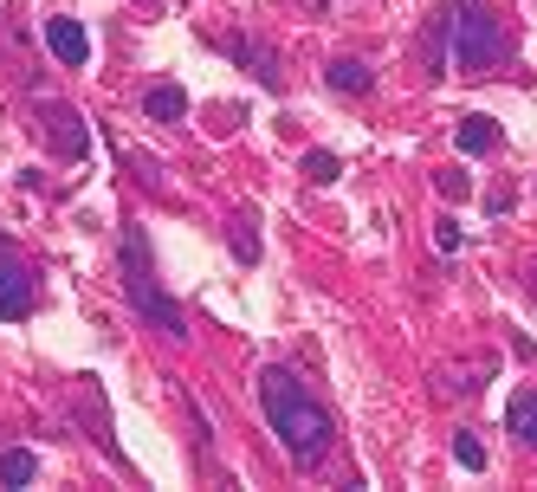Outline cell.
Returning <instances> with one entry per match:
<instances>
[{"label": "cell", "mask_w": 537, "mask_h": 492, "mask_svg": "<svg viewBox=\"0 0 537 492\" xmlns=\"http://www.w3.org/2000/svg\"><path fill=\"white\" fill-rule=\"evenodd\" d=\"M259 408H266L272 434H279L285 460H292L298 473L324 467V454H330V441H337V428H330L324 402L292 376V369H259Z\"/></svg>", "instance_id": "1"}, {"label": "cell", "mask_w": 537, "mask_h": 492, "mask_svg": "<svg viewBox=\"0 0 537 492\" xmlns=\"http://www.w3.org/2000/svg\"><path fill=\"white\" fill-rule=\"evenodd\" d=\"M117 259H123V292H130L136 318H143L149 331H162L169 344H182V337H188V318H182V305L162 292L156 253H149V234H143V227H123V234H117Z\"/></svg>", "instance_id": "2"}, {"label": "cell", "mask_w": 537, "mask_h": 492, "mask_svg": "<svg viewBox=\"0 0 537 492\" xmlns=\"http://www.w3.org/2000/svg\"><path fill=\"white\" fill-rule=\"evenodd\" d=\"M447 39H453V72H466V78L492 72L505 59V33L479 0H453L447 7Z\"/></svg>", "instance_id": "3"}, {"label": "cell", "mask_w": 537, "mask_h": 492, "mask_svg": "<svg viewBox=\"0 0 537 492\" xmlns=\"http://www.w3.org/2000/svg\"><path fill=\"white\" fill-rule=\"evenodd\" d=\"M39 311V272L7 234H0V324H26Z\"/></svg>", "instance_id": "4"}, {"label": "cell", "mask_w": 537, "mask_h": 492, "mask_svg": "<svg viewBox=\"0 0 537 492\" xmlns=\"http://www.w3.org/2000/svg\"><path fill=\"white\" fill-rule=\"evenodd\" d=\"M39 136H46V149L52 156H65V162H85L91 156V123L72 111V104H59V98H39Z\"/></svg>", "instance_id": "5"}, {"label": "cell", "mask_w": 537, "mask_h": 492, "mask_svg": "<svg viewBox=\"0 0 537 492\" xmlns=\"http://www.w3.org/2000/svg\"><path fill=\"white\" fill-rule=\"evenodd\" d=\"M220 52H227V59L240 65L246 78H259L266 91H279V85H285V72H279V52H272L266 39H253V33H227V39H220Z\"/></svg>", "instance_id": "6"}, {"label": "cell", "mask_w": 537, "mask_h": 492, "mask_svg": "<svg viewBox=\"0 0 537 492\" xmlns=\"http://www.w3.org/2000/svg\"><path fill=\"white\" fill-rule=\"evenodd\" d=\"M46 52L65 65V72H78V65H91V33L72 20V13H52L46 20Z\"/></svg>", "instance_id": "7"}, {"label": "cell", "mask_w": 537, "mask_h": 492, "mask_svg": "<svg viewBox=\"0 0 537 492\" xmlns=\"http://www.w3.org/2000/svg\"><path fill=\"white\" fill-rule=\"evenodd\" d=\"M324 85L343 91V98H363V91L376 85V72H369L363 59H330V65H324Z\"/></svg>", "instance_id": "8"}, {"label": "cell", "mask_w": 537, "mask_h": 492, "mask_svg": "<svg viewBox=\"0 0 537 492\" xmlns=\"http://www.w3.org/2000/svg\"><path fill=\"white\" fill-rule=\"evenodd\" d=\"M505 428H512L518 447H531V454H537V389H518V395H512V408H505Z\"/></svg>", "instance_id": "9"}, {"label": "cell", "mask_w": 537, "mask_h": 492, "mask_svg": "<svg viewBox=\"0 0 537 492\" xmlns=\"http://www.w3.org/2000/svg\"><path fill=\"white\" fill-rule=\"evenodd\" d=\"M453 143H460V156H486V149H499V123H492L486 111H473V117H460Z\"/></svg>", "instance_id": "10"}, {"label": "cell", "mask_w": 537, "mask_h": 492, "mask_svg": "<svg viewBox=\"0 0 537 492\" xmlns=\"http://www.w3.org/2000/svg\"><path fill=\"white\" fill-rule=\"evenodd\" d=\"M143 111L156 117V123H182L188 117V91L182 85H149L143 91Z\"/></svg>", "instance_id": "11"}, {"label": "cell", "mask_w": 537, "mask_h": 492, "mask_svg": "<svg viewBox=\"0 0 537 492\" xmlns=\"http://www.w3.org/2000/svg\"><path fill=\"white\" fill-rule=\"evenodd\" d=\"M33 480H39L33 447H0V486H33Z\"/></svg>", "instance_id": "12"}, {"label": "cell", "mask_w": 537, "mask_h": 492, "mask_svg": "<svg viewBox=\"0 0 537 492\" xmlns=\"http://www.w3.org/2000/svg\"><path fill=\"white\" fill-rule=\"evenodd\" d=\"M233 259H240V266H259V214L253 208H240L233 214Z\"/></svg>", "instance_id": "13"}, {"label": "cell", "mask_w": 537, "mask_h": 492, "mask_svg": "<svg viewBox=\"0 0 537 492\" xmlns=\"http://www.w3.org/2000/svg\"><path fill=\"white\" fill-rule=\"evenodd\" d=\"M453 467H466V473H486V441H479L473 428H453Z\"/></svg>", "instance_id": "14"}, {"label": "cell", "mask_w": 537, "mask_h": 492, "mask_svg": "<svg viewBox=\"0 0 537 492\" xmlns=\"http://www.w3.org/2000/svg\"><path fill=\"white\" fill-rule=\"evenodd\" d=\"M343 175V156H330V149H311L305 156V182H318V188H330Z\"/></svg>", "instance_id": "15"}, {"label": "cell", "mask_w": 537, "mask_h": 492, "mask_svg": "<svg viewBox=\"0 0 537 492\" xmlns=\"http://www.w3.org/2000/svg\"><path fill=\"white\" fill-rule=\"evenodd\" d=\"M117 156L136 169V182H143L149 195H162V162H156V156H143V149H117Z\"/></svg>", "instance_id": "16"}, {"label": "cell", "mask_w": 537, "mask_h": 492, "mask_svg": "<svg viewBox=\"0 0 537 492\" xmlns=\"http://www.w3.org/2000/svg\"><path fill=\"white\" fill-rule=\"evenodd\" d=\"M434 188H440V201H466V195H473L466 169H434Z\"/></svg>", "instance_id": "17"}, {"label": "cell", "mask_w": 537, "mask_h": 492, "mask_svg": "<svg viewBox=\"0 0 537 492\" xmlns=\"http://www.w3.org/2000/svg\"><path fill=\"white\" fill-rule=\"evenodd\" d=\"M434 246H440V253H460V246H466V227H460V221H434Z\"/></svg>", "instance_id": "18"}, {"label": "cell", "mask_w": 537, "mask_h": 492, "mask_svg": "<svg viewBox=\"0 0 537 492\" xmlns=\"http://www.w3.org/2000/svg\"><path fill=\"white\" fill-rule=\"evenodd\" d=\"M531 292H537V272H531Z\"/></svg>", "instance_id": "19"}]
</instances>
